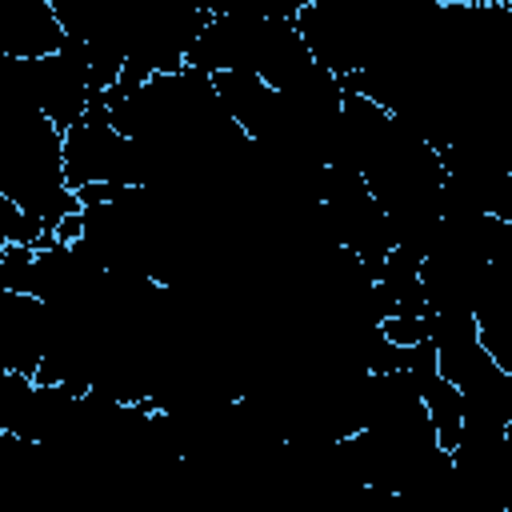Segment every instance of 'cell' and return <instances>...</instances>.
<instances>
[{
  "instance_id": "obj_1",
  "label": "cell",
  "mask_w": 512,
  "mask_h": 512,
  "mask_svg": "<svg viewBox=\"0 0 512 512\" xmlns=\"http://www.w3.org/2000/svg\"><path fill=\"white\" fill-rule=\"evenodd\" d=\"M0 196L36 216L48 236L76 212H84L80 196L64 172V132L28 100L8 96L4 132H0Z\"/></svg>"
},
{
  "instance_id": "obj_5",
  "label": "cell",
  "mask_w": 512,
  "mask_h": 512,
  "mask_svg": "<svg viewBox=\"0 0 512 512\" xmlns=\"http://www.w3.org/2000/svg\"><path fill=\"white\" fill-rule=\"evenodd\" d=\"M64 44H68V32L52 0H32L8 20V32H0L4 60H44V56L64 52Z\"/></svg>"
},
{
  "instance_id": "obj_4",
  "label": "cell",
  "mask_w": 512,
  "mask_h": 512,
  "mask_svg": "<svg viewBox=\"0 0 512 512\" xmlns=\"http://www.w3.org/2000/svg\"><path fill=\"white\" fill-rule=\"evenodd\" d=\"M52 344V308L36 296L0 292V368L32 376Z\"/></svg>"
},
{
  "instance_id": "obj_6",
  "label": "cell",
  "mask_w": 512,
  "mask_h": 512,
  "mask_svg": "<svg viewBox=\"0 0 512 512\" xmlns=\"http://www.w3.org/2000/svg\"><path fill=\"white\" fill-rule=\"evenodd\" d=\"M420 396H424V408L432 416V428H436L440 448L452 456L456 444H460V436H464V396H460V388L448 384L440 372H432V376L420 380Z\"/></svg>"
},
{
  "instance_id": "obj_8",
  "label": "cell",
  "mask_w": 512,
  "mask_h": 512,
  "mask_svg": "<svg viewBox=\"0 0 512 512\" xmlns=\"http://www.w3.org/2000/svg\"><path fill=\"white\" fill-rule=\"evenodd\" d=\"M32 280H36V248L0 244V292L32 296Z\"/></svg>"
},
{
  "instance_id": "obj_2",
  "label": "cell",
  "mask_w": 512,
  "mask_h": 512,
  "mask_svg": "<svg viewBox=\"0 0 512 512\" xmlns=\"http://www.w3.org/2000/svg\"><path fill=\"white\" fill-rule=\"evenodd\" d=\"M64 172L72 192L92 188V184H116V188H136L148 184V152L120 136L104 96H92V108L76 128L64 132Z\"/></svg>"
},
{
  "instance_id": "obj_7",
  "label": "cell",
  "mask_w": 512,
  "mask_h": 512,
  "mask_svg": "<svg viewBox=\"0 0 512 512\" xmlns=\"http://www.w3.org/2000/svg\"><path fill=\"white\" fill-rule=\"evenodd\" d=\"M56 236H48V228L28 216L20 204H12L8 196H0V244H20V248H48Z\"/></svg>"
},
{
  "instance_id": "obj_3",
  "label": "cell",
  "mask_w": 512,
  "mask_h": 512,
  "mask_svg": "<svg viewBox=\"0 0 512 512\" xmlns=\"http://www.w3.org/2000/svg\"><path fill=\"white\" fill-rule=\"evenodd\" d=\"M8 64V92L36 104L60 132L76 128L92 108V72L88 52L80 40H68L64 52L44 60H4Z\"/></svg>"
}]
</instances>
